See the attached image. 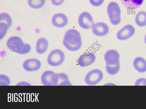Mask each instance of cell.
Listing matches in <instances>:
<instances>
[{
  "label": "cell",
  "instance_id": "cell-22",
  "mask_svg": "<svg viewBox=\"0 0 146 109\" xmlns=\"http://www.w3.org/2000/svg\"><path fill=\"white\" fill-rule=\"evenodd\" d=\"M8 25L6 23L0 22V40L3 38L6 35L9 28Z\"/></svg>",
  "mask_w": 146,
  "mask_h": 109
},
{
  "label": "cell",
  "instance_id": "cell-14",
  "mask_svg": "<svg viewBox=\"0 0 146 109\" xmlns=\"http://www.w3.org/2000/svg\"><path fill=\"white\" fill-rule=\"evenodd\" d=\"M68 75L63 73H56L55 86H72Z\"/></svg>",
  "mask_w": 146,
  "mask_h": 109
},
{
  "label": "cell",
  "instance_id": "cell-13",
  "mask_svg": "<svg viewBox=\"0 0 146 109\" xmlns=\"http://www.w3.org/2000/svg\"><path fill=\"white\" fill-rule=\"evenodd\" d=\"M56 73L54 71L47 70L42 74L41 80L42 84L44 86H54Z\"/></svg>",
  "mask_w": 146,
  "mask_h": 109
},
{
  "label": "cell",
  "instance_id": "cell-23",
  "mask_svg": "<svg viewBox=\"0 0 146 109\" xmlns=\"http://www.w3.org/2000/svg\"><path fill=\"white\" fill-rule=\"evenodd\" d=\"M10 83V80L9 78L6 75L2 74L0 75V85L1 86H8Z\"/></svg>",
  "mask_w": 146,
  "mask_h": 109
},
{
  "label": "cell",
  "instance_id": "cell-17",
  "mask_svg": "<svg viewBox=\"0 0 146 109\" xmlns=\"http://www.w3.org/2000/svg\"><path fill=\"white\" fill-rule=\"evenodd\" d=\"M126 8L132 9L139 7L145 0H121Z\"/></svg>",
  "mask_w": 146,
  "mask_h": 109
},
{
  "label": "cell",
  "instance_id": "cell-27",
  "mask_svg": "<svg viewBox=\"0 0 146 109\" xmlns=\"http://www.w3.org/2000/svg\"><path fill=\"white\" fill-rule=\"evenodd\" d=\"M110 20L112 24L114 25H116L118 24L121 21V16L115 19H110Z\"/></svg>",
  "mask_w": 146,
  "mask_h": 109
},
{
  "label": "cell",
  "instance_id": "cell-15",
  "mask_svg": "<svg viewBox=\"0 0 146 109\" xmlns=\"http://www.w3.org/2000/svg\"><path fill=\"white\" fill-rule=\"evenodd\" d=\"M133 65L135 69L141 73L146 71V61L143 58L137 57L133 61Z\"/></svg>",
  "mask_w": 146,
  "mask_h": 109
},
{
  "label": "cell",
  "instance_id": "cell-30",
  "mask_svg": "<svg viewBox=\"0 0 146 109\" xmlns=\"http://www.w3.org/2000/svg\"><path fill=\"white\" fill-rule=\"evenodd\" d=\"M145 42L146 44V34H145V39H144Z\"/></svg>",
  "mask_w": 146,
  "mask_h": 109
},
{
  "label": "cell",
  "instance_id": "cell-8",
  "mask_svg": "<svg viewBox=\"0 0 146 109\" xmlns=\"http://www.w3.org/2000/svg\"><path fill=\"white\" fill-rule=\"evenodd\" d=\"M95 55L92 52L84 53L80 56L77 60L78 64L81 67H85L92 64L96 60Z\"/></svg>",
  "mask_w": 146,
  "mask_h": 109
},
{
  "label": "cell",
  "instance_id": "cell-2",
  "mask_svg": "<svg viewBox=\"0 0 146 109\" xmlns=\"http://www.w3.org/2000/svg\"><path fill=\"white\" fill-rule=\"evenodd\" d=\"M65 59V55L60 50L56 49L52 51L48 55L47 62L50 65L56 67L62 64Z\"/></svg>",
  "mask_w": 146,
  "mask_h": 109
},
{
  "label": "cell",
  "instance_id": "cell-3",
  "mask_svg": "<svg viewBox=\"0 0 146 109\" xmlns=\"http://www.w3.org/2000/svg\"><path fill=\"white\" fill-rule=\"evenodd\" d=\"M103 74L98 69H95L89 71L84 78L85 83L89 85H94L99 83L102 79Z\"/></svg>",
  "mask_w": 146,
  "mask_h": 109
},
{
  "label": "cell",
  "instance_id": "cell-16",
  "mask_svg": "<svg viewBox=\"0 0 146 109\" xmlns=\"http://www.w3.org/2000/svg\"><path fill=\"white\" fill-rule=\"evenodd\" d=\"M48 42L47 40L44 38H40L37 41L36 50V52L39 54L45 53L47 49Z\"/></svg>",
  "mask_w": 146,
  "mask_h": 109
},
{
  "label": "cell",
  "instance_id": "cell-26",
  "mask_svg": "<svg viewBox=\"0 0 146 109\" xmlns=\"http://www.w3.org/2000/svg\"><path fill=\"white\" fill-rule=\"evenodd\" d=\"M91 4L95 7H98L103 3L104 0H89Z\"/></svg>",
  "mask_w": 146,
  "mask_h": 109
},
{
  "label": "cell",
  "instance_id": "cell-1",
  "mask_svg": "<svg viewBox=\"0 0 146 109\" xmlns=\"http://www.w3.org/2000/svg\"><path fill=\"white\" fill-rule=\"evenodd\" d=\"M62 43L64 46L70 51H76L79 50L82 45L80 32L75 29L68 30L64 34Z\"/></svg>",
  "mask_w": 146,
  "mask_h": 109
},
{
  "label": "cell",
  "instance_id": "cell-6",
  "mask_svg": "<svg viewBox=\"0 0 146 109\" xmlns=\"http://www.w3.org/2000/svg\"><path fill=\"white\" fill-rule=\"evenodd\" d=\"M135 31V28L132 25H127L117 32L116 35L117 38L121 40H127L133 36Z\"/></svg>",
  "mask_w": 146,
  "mask_h": 109
},
{
  "label": "cell",
  "instance_id": "cell-10",
  "mask_svg": "<svg viewBox=\"0 0 146 109\" xmlns=\"http://www.w3.org/2000/svg\"><path fill=\"white\" fill-rule=\"evenodd\" d=\"M40 61L35 58L27 59L23 63V67L27 71L32 72L37 71L40 67Z\"/></svg>",
  "mask_w": 146,
  "mask_h": 109
},
{
  "label": "cell",
  "instance_id": "cell-19",
  "mask_svg": "<svg viewBox=\"0 0 146 109\" xmlns=\"http://www.w3.org/2000/svg\"><path fill=\"white\" fill-rule=\"evenodd\" d=\"M119 63L114 65L106 64V69L107 72L111 75H114L117 73L120 69Z\"/></svg>",
  "mask_w": 146,
  "mask_h": 109
},
{
  "label": "cell",
  "instance_id": "cell-5",
  "mask_svg": "<svg viewBox=\"0 0 146 109\" xmlns=\"http://www.w3.org/2000/svg\"><path fill=\"white\" fill-rule=\"evenodd\" d=\"M78 23L82 28L87 29L92 28L94 24L91 14L86 12L81 13L78 18Z\"/></svg>",
  "mask_w": 146,
  "mask_h": 109
},
{
  "label": "cell",
  "instance_id": "cell-25",
  "mask_svg": "<svg viewBox=\"0 0 146 109\" xmlns=\"http://www.w3.org/2000/svg\"><path fill=\"white\" fill-rule=\"evenodd\" d=\"M135 86H146V78H140L136 80Z\"/></svg>",
  "mask_w": 146,
  "mask_h": 109
},
{
  "label": "cell",
  "instance_id": "cell-28",
  "mask_svg": "<svg viewBox=\"0 0 146 109\" xmlns=\"http://www.w3.org/2000/svg\"><path fill=\"white\" fill-rule=\"evenodd\" d=\"M53 5L56 6H59L64 2V0H51Z\"/></svg>",
  "mask_w": 146,
  "mask_h": 109
},
{
  "label": "cell",
  "instance_id": "cell-21",
  "mask_svg": "<svg viewBox=\"0 0 146 109\" xmlns=\"http://www.w3.org/2000/svg\"><path fill=\"white\" fill-rule=\"evenodd\" d=\"M0 22L6 23L10 27L12 25V21L9 15L5 13H2L0 14Z\"/></svg>",
  "mask_w": 146,
  "mask_h": 109
},
{
  "label": "cell",
  "instance_id": "cell-18",
  "mask_svg": "<svg viewBox=\"0 0 146 109\" xmlns=\"http://www.w3.org/2000/svg\"><path fill=\"white\" fill-rule=\"evenodd\" d=\"M136 24L139 26L143 27L146 25V12L141 11L136 15L135 18Z\"/></svg>",
  "mask_w": 146,
  "mask_h": 109
},
{
  "label": "cell",
  "instance_id": "cell-7",
  "mask_svg": "<svg viewBox=\"0 0 146 109\" xmlns=\"http://www.w3.org/2000/svg\"><path fill=\"white\" fill-rule=\"evenodd\" d=\"M119 55L116 50L110 49L105 53L104 59L106 64L114 65L119 63Z\"/></svg>",
  "mask_w": 146,
  "mask_h": 109
},
{
  "label": "cell",
  "instance_id": "cell-20",
  "mask_svg": "<svg viewBox=\"0 0 146 109\" xmlns=\"http://www.w3.org/2000/svg\"><path fill=\"white\" fill-rule=\"evenodd\" d=\"M29 6L34 9L42 7L45 3V0H28Z\"/></svg>",
  "mask_w": 146,
  "mask_h": 109
},
{
  "label": "cell",
  "instance_id": "cell-9",
  "mask_svg": "<svg viewBox=\"0 0 146 109\" xmlns=\"http://www.w3.org/2000/svg\"><path fill=\"white\" fill-rule=\"evenodd\" d=\"M92 28L93 33L96 36L100 37L106 35L109 30L108 25L102 22L94 23Z\"/></svg>",
  "mask_w": 146,
  "mask_h": 109
},
{
  "label": "cell",
  "instance_id": "cell-11",
  "mask_svg": "<svg viewBox=\"0 0 146 109\" xmlns=\"http://www.w3.org/2000/svg\"><path fill=\"white\" fill-rule=\"evenodd\" d=\"M107 12L110 19H115L121 16L120 9L116 2H111L108 4L107 7Z\"/></svg>",
  "mask_w": 146,
  "mask_h": 109
},
{
  "label": "cell",
  "instance_id": "cell-12",
  "mask_svg": "<svg viewBox=\"0 0 146 109\" xmlns=\"http://www.w3.org/2000/svg\"><path fill=\"white\" fill-rule=\"evenodd\" d=\"M52 25L55 27L62 28L67 24L68 19L64 14L61 13H57L53 16L52 18Z\"/></svg>",
  "mask_w": 146,
  "mask_h": 109
},
{
  "label": "cell",
  "instance_id": "cell-24",
  "mask_svg": "<svg viewBox=\"0 0 146 109\" xmlns=\"http://www.w3.org/2000/svg\"><path fill=\"white\" fill-rule=\"evenodd\" d=\"M31 50V46L28 44H25L22 50L18 53L20 54L24 55L29 53Z\"/></svg>",
  "mask_w": 146,
  "mask_h": 109
},
{
  "label": "cell",
  "instance_id": "cell-29",
  "mask_svg": "<svg viewBox=\"0 0 146 109\" xmlns=\"http://www.w3.org/2000/svg\"><path fill=\"white\" fill-rule=\"evenodd\" d=\"M16 85H31V84L28 82H21L18 83Z\"/></svg>",
  "mask_w": 146,
  "mask_h": 109
},
{
  "label": "cell",
  "instance_id": "cell-4",
  "mask_svg": "<svg viewBox=\"0 0 146 109\" xmlns=\"http://www.w3.org/2000/svg\"><path fill=\"white\" fill-rule=\"evenodd\" d=\"M24 45L22 39L17 36L11 37L6 42V46L10 50L18 53L22 50Z\"/></svg>",
  "mask_w": 146,
  "mask_h": 109
}]
</instances>
